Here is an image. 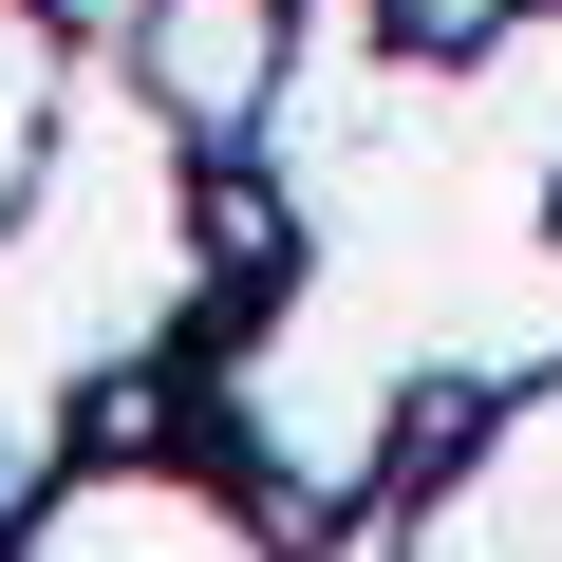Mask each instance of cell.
I'll use <instances>...</instances> for the list:
<instances>
[{"mask_svg":"<svg viewBox=\"0 0 562 562\" xmlns=\"http://www.w3.org/2000/svg\"><path fill=\"white\" fill-rule=\"evenodd\" d=\"M319 562H413V525H357V543H319Z\"/></svg>","mask_w":562,"mask_h":562,"instance_id":"obj_3","label":"cell"},{"mask_svg":"<svg viewBox=\"0 0 562 562\" xmlns=\"http://www.w3.org/2000/svg\"><path fill=\"white\" fill-rule=\"evenodd\" d=\"M150 94L188 113V132H244L262 94H281V0H150Z\"/></svg>","mask_w":562,"mask_h":562,"instance_id":"obj_2","label":"cell"},{"mask_svg":"<svg viewBox=\"0 0 562 562\" xmlns=\"http://www.w3.org/2000/svg\"><path fill=\"white\" fill-rule=\"evenodd\" d=\"M20 562H262V525H244L225 487H188V469H94V487L38 506Z\"/></svg>","mask_w":562,"mask_h":562,"instance_id":"obj_1","label":"cell"}]
</instances>
